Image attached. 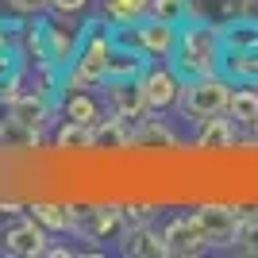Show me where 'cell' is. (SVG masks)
<instances>
[{
    "mask_svg": "<svg viewBox=\"0 0 258 258\" xmlns=\"http://www.w3.org/2000/svg\"><path fill=\"white\" fill-rule=\"evenodd\" d=\"M193 216H197V224H201V235H205L208 250L235 247L239 227H243V208H235V205H216V201H208V205H201Z\"/></svg>",
    "mask_w": 258,
    "mask_h": 258,
    "instance_id": "5b68a950",
    "label": "cell"
},
{
    "mask_svg": "<svg viewBox=\"0 0 258 258\" xmlns=\"http://www.w3.org/2000/svg\"><path fill=\"white\" fill-rule=\"evenodd\" d=\"M20 70V54H12V50H0V85L8 81L12 74Z\"/></svg>",
    "mask_w": 258,
    "mask_h": 258,
    "instance_id": "f1b7e54d",
    "label": "cell"
},
{
    "mask_svg": "<svg viewBox=\"0 0 258 258\" xmlns=\"http://www.w3.org/2000/svg\"><path fill=\"white\" fill-rule=\"evenodd\" d=\"M231 89H235V81H231L224 70L205 74V77H185V81H181V97H177V108H181L185 119L205 123V119L224 116V112H227Z\"/></svg>",
    "mask_w": 258,
    "mask_h": 258,
    "instance_id": "7a4b0ae2",
    "label": "cell"
},
{
    "mask_svg": "<svg viewBox=\"0 0 258 258\" xmlns=\"http://www.w3.org/2000/svg\"><path fill=\"white\" fill-rule=\"evenodd\" d=\"M220 35H224V54L254 50L258 46V16H243V20L220 23Z\"/></svg>",
    "mask_w": 258,
    "mask_h": 258,
    "instance_id": "5bb4252c",
    "label": "cell"
},
{
    "mask_svg": "<svg viewBox=\"0 0 258 258\" xmlns=\"http://www.w3.org/2000/svg\"><path fill=\"white\" fill-rule=\"evenodd\" d=\"M123 254L135 258H166V243H162V231H154L151 224L127 231V243H123Z\"/></svg>",
    "mask_w": 258,
    "mask_h": 258,
    "instance_id": "ac0fdd59",
    "label": "cell"
},
{
    "mask_svg": "<svg viewBox=\"0 0 258 258\" xmlns=\"http://www.w3.org/2000/svg\"><path fill=\"white\" fill-rule=\"evenodd\" d=\"M8 8H16V12H23V16H35V12H46L50 8V0H4Z\"/></svg>",
    "mask_w": 258,
    "mask_h": 258,
    "instance_id": "83f0119b",
    "label": "cell"
},
{
    "mask_svg": "<svg viewBox=\"0 0 258 258\" xmlns=\"http://www.w3.org/2000/svg\"><path fill=\"white\" fill-rule=\"evenodd\" d=\"M227 116L235 119L239 127H254L258 123V85L254 81H235L231 100H227Z\"/></svg>",
    "mask_w": 258,
    "mask_h": 258,
    "instance_id": "4fadbf2b",
    "label": "cell"
},
{
    "mask_svg": "<svg viewBox=\"0 0 258 258\" xmlns=\"http://www.w3.org/2000/svg\"><path fill=\"white\" fill-rule=\"evenodd\" d=\"M58 147L66 151H74V147H93V123H74V119H66L62 131H58Z\"/></svg>",
    "mask_w": 258,
    "mask_h": 258,
    "instance_id": "cb8c5ba5",
    "label": "cell"
},
{
    "mask_svg": "<svg viewBox=\"0 0 258 258\" xmlns=\"http://www.w3.org/2000/svg\"><path fill=\"white\" fill-rule=\"evenodd\" d=\"M27 39L23 35V27L16 20H0V50H12V54H20V43Z\"/></svg>",
    "mask_w": 258,
    "mask_h": 258,
    "instance_id": "d4e9b609",
    "label": "cell"
},
{
    "mask_svg": "<svg viewBox=\"0 0 258 258\" xmlns=\"http://www.w3.org/2000/svg\"><path fill=\"white\" fill-rule=\"evenodd\" d=\"M131 147H135V151H173V147H177V135H173L162 119H143L139 127L131 131Z\"/></svg>",
    "mask_w": 258,
    "mask_h": 258,
    "instance_id": "9a60e30c",
    "label": "cell"
},
{
    "mask_svg": "<svg viewBox=\"0 0 258 258\" xmlns=\"http://www.w3.org/2000/svg\"><path fill=\"white\" fill-rule=\"evenodd\" d=\"M62 116L74 119V123H97V119H100V108H97V100L89 97L85 89H74V93L62 100Z\"/></svg>",
    "mask_w": 258,
    "mask_h": 258,
    "instance_id": "ffe728a7",
    "label": "cell"
},
{
    "mask_svg": "<svg viewBox=\"0 0 258 258\" xmlns=\"http://www.w3.org/2000/svg\"><path fill=\"white\" fill-rule=\"evenodd\" d=\"M151 16L181 27L185 20H193L197 12H193V0H151Z\"/></svg>",
    "mask_w": 258,
    "mask_h": 258,
    "instance_id": "603a6c76",
    "label": "cell"
},
{
    "mask_svg": "<svg viewBox=\"0 0 258 258\" xmlns=\"http://www.w3.org/2000/svg\"><path fill=\"white\" fill-rule=\"evenodd\" d=\"M85 4H89V0H50V8L58 12V16H77Z\"/></svg>",
    "mask_w": 258,
    "mask_h": 258,
    "instance_id": "f546056e",
    "label": "cell"
},
{
    "mask_svg": "<svg viewBox=\"0 0 258 258\" xmlns=\"http://www.w3.org/2000/svg\"><path fill=\"white\" fill-rule=\"evenodd\" d=\"M93 147L97 151H123V147H131V131H127V119H97L93 123Z\"/></svg>",
    "mask_w": 258,
    "mask_h": 258,
    "instance_id": "2e32d148",
    "label": "cell"
},
{
    "mask_svg": "<svg viewBox=\"0 0 258 258\" xmlns=\"http://www.w3.org/2000/svg\"><path fill=\"white\" fill-rule=\"evenodd\" d=\"M0 250L4 254H16V258H39L46 254V227L39 220H16L12 227L0 231Z\"/></svg>",
    "mask_w": 258,
    "mask_h": 258,
    "instance_id": "30bf717a",
    "label": "cell"
},
{
    "mask_svg": "<svg viewBox=\"0 0 258 258\" xmlns=\"http://www.w3.org/2000/svg\"><path fill=\"white\" fill-rule=\"evenodd\" d=\"M139 81H143V93H147V104H151V116H158L166 108H177L181 74H177L173 66H147Z\"/></svg>",
    "mask_w": 258,
    "mask_h": 258,
    "instance_id": "9c48e42d",
    "label": "cell"
},
{
    "mask_svg": "<svg viewBox=\"0 0 258 258\" xmlns=\"http://www.w3.org/2000/svg\"><path fill=\"white\" fill-rule=\"evenodd\" d=\"M235 139H239V123L227 116V112L224 116L205 119L201 131H197V147H201V151H231Z\"/></svg>",
    "mask_w": 258,
    "mask_h": 258,
    "instance_id": "7c38bea8",
    "label": "cell"
},
{
    "mask_svg": "<svg viewBox=\"0 0 258 258\" xmlns=\"http://www.w3.org/2000/svg\"><path fill=\"white\" fill-rule=\"evenodd\" d=\"M74 231L81 239H112L123 227V212L119 208H108V205H97V208H74Z\"/></svg>",
    "mask_w": 258,
    "mask_h": 258,
    "instance_id": "8fae6325",
    "label": "cell"
},
{
    "mask_svg": "<svg viewBox=\"0 0 258 258\" xmlns=\"http://www.w3.org/2000/svg\"><path fill=\"white\" fill-rule=\"evenodd\" d=\"M46 119H50V97L46 93H20V97H12V119L8 127L0 131V139L4 135H20V139L35 143L39 139V131L46 127Z\"/></svg>",
    "mask_w": 258,
    "mask_h": 258,
    "instance_id": "8992f818",
    "label": "cell"
},
{
    "mask_svg": "<svg viewBox=\"0 0 258 258\" xmlns=\"http://www.w3.org/2000/svg\"><path fill=\"white\" fill-rule=\"evenodd\" d=\"M250 147H258V123L250 127Z\"/></svg>",
    "mask_w": 258,
    "mask_h": 258,
    "instance_id": "1f68e13d",
    "label": "cell"
},
{
    "mask_svg": "<svg viewBox=\"0 0 258 258\" xmlns=\"http://www.w3.org/2000/svg\"><path fill=\"white\" fill-rule=\"evenodd\" d=\"M112 50H116V43H112V35L97 31V20L85 27V39H81V46H77V58L70 62V70H66V89H89V85H104L108 77V62H112Z\"/></svg>",
    "mask_w": 258,
    "mask_h": 258,
    "instance_id": "277c9868",
    "label": "cell"
},
{
    "mask_svg": "<svg viewBox=\"0 0 258 258\" xmlns=\"http://www.w3.org/2000/svg\"><path fill=\"white\" fill-rule=\"evenodd\" d=\"M8 119H12V97L0 89V131L8 127Z\"/></svg>",
    "mask_w": 258,
    "mask_h": 258,
    "instance_id": "4dcf8cb0",
    "label": "cell"
},
{
    "mask_svg": "<svg viewBox=\"0 0 258 258\" xmlns=\"http://www.w3.org/2000/svg\"><path fill=\"white\" fill-rule=\"evenodd\" d=\"M85 39V27H74V23H39L27 31V50H31L35 66H58V70H70V62L77 58V46Z\"/></svg>",
    "mask_w": 258,
    "mask_h": 258,
    "instance_id": "3957f363",
    "label": "cell"
},
{
    "mask_svg": "<svg viewBox=\"0 0 258 258\" xmlns=\"http://www.w3.org/2000/svg\"><path fill=\"white\" fill-rule=\"evenodd\" d=\"M104 104H108V116L127 119V123H143V119L151 116V104H147V93H143L139 77L104 81Z\"/></svg>",
    "mask_w": 258,
    "mask_h": 258,
    "instance_id": "52a82bcc",
    "label": "cell"
},
{
    "mask_svg": "<svg viewBox=\"0 0 258 258\" xmlns=\"http://www.w3.org/2000/svg\"><path fill=\"white\" fill-rule=\"evenodd\" d=\"M31 216L46 227V231H74V208H62V205H46V201H39V205H31Z\"/></svg>",
    "mask_w": 258,
    "mask_h": 258,
    "instance_id": "7402d4cb",
    "label": "cell"
},
{
    "mask_svg": "<svg viewBox=\"0 0 258 258\" xmlns=\"http://www.w3.org/2000/svg\"><path fill=\"white\" fill-rule=\"evenodd\" d=\"M100 12L108 23L123 27V23H139L151 16V0H100Z\"/></svg>",
    "mask_w": 258,
    "mask_h": 258,
    "instance_id": "d6986e66",
    "label": "cell"
},
{
    "mask_svg": "<svg viewBox=\"0 0 258 258\" xmlns=\"http://www.w3.org/2000/svg\"><path fill=\"white\" fill-rule=\"evenodd\" d=\"M224 74L231 77V81H254L258 85V46L254 50L224 54Z\"/></svg>",
    "mask_w": 258,
    "mask_h": 258,
    "instance_id": "44dd1931",
    "label": "cell"
},
{
    "mask_svg": "<svg viewBox=\"0 0 258 258\" xmlns=\"http://www.w3.org/2000/svg\"><path fill=\"white\" fill-rule=\"evenodd\" d=\"M170 66L185 77H205L224 70V35H220V23L212 20H185L177 27V43H173V58Z\"/></svg>",
    "mask_w": 258,
    "mask_h": 258,
    "instance_id": "6da1fadb",
    "label": "cell"
},
{
    "mask_svg": "<svg viewBox=\"0 0 258 258\" xmlns=\"http://www.w3.org/2000/svg\"><path fill=\"white\" fill-rule=\"evenodd\" d=\"M119 212H123V227H127V231H135V227H143V224H151V220H154L151 205H123Z\"/></svg>",
    "mask_w": 258,
    "mask_h": 258,
    "instance_id": "484cf974",
    "label": "cell"
},
{
    "mask_svg": "<svg viewBox=\"0 0 258 258\" xmlns=\"http://www.w3.org/2000/svg\"><path fill=\"white\" fill-rule=\"evenodd\" d=\"M162 243H166V254H173V258H197V254L208 250V243H205V235H201V224H197L193 212L170 216L166 227H162Z\"/></svg>",
    "mask_w": 258,
    "mask_h": 258,
    "instance_id": "ba28073f",
    "label": "cell"
},
{
    "mask_svg": "<svg viewBox=\"0 0 258 258\" xmlns=\"http://www.w3.org/2000/svg\"><path fill=\"white\" fill-rule=\"evenodd\" d=\"M151 66V58L139 50H127V46H116L112 50V62H108V77L104 81H127V77H143V70Z\"/></svg>",
    "mask_w": 258,
    "mask_h": 258,
    "instance_id": "e0dca14e",
    "label": "cell"
},
{
    "mask_svg": "<svg viewBox=\"0 0 258 258\" xmlns=\"http://www.w3.org/2000/svg\"><path fill=\"white\" fill-rule=\"evenodd\" d=\"M239 247L247 250V254H258V216H243V227H239V239H235Z\"/></svg>",
    "mask_w": 258,
    "mask_h": 258,
    "instance_id": "4316f807",
    "label": "cell"
}]
</instances>
